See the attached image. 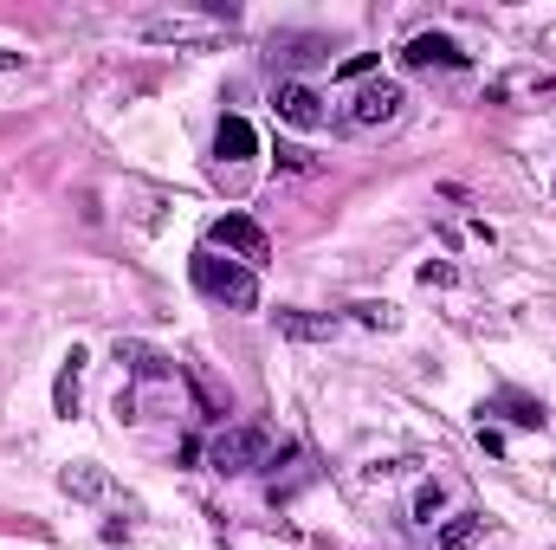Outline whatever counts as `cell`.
<instances>
[{"mask_svg":"<svg viewBox=\"0 0 556 550\" xmlns=\"http://www.w3.org/2000/svg\"><path fill=\"white\" fill-rule=\"evenodd\" d=\"M188 273H194V285H201L207 298H220V304H233V311H253V304H260V278H253V266L220 260L214 247H201V253L188 260Z\"/></svg>","mask_w":556,"mask_h":550,"instance_id":"cell-1","label":"cell"},{"mask_svg":"<svg viewBox=\"0 0 556 550\" xmlns=\"http://www.w3.org/2000/svg\"><path fill=\"white\" fill-rule=\"evenodd\" d=\"M207 460H214V473H253L273 460V434L266 427H227V434H214Z\"/></svg>","mask_w":556,"mask_h":550,"instance_id":"cell-2","label":"cell"},{"mask_svg":"<svg viewBox=\"0 0 556 550\" xmlns=\"http://www.w3.org/2000/svg\"><path fill=\"white\" fill-rule=\"evenodd\" d=\"M207 247H214V253L227 247L240 266H266V260H273V240H266V227H260V221H247V214H220V221L207 227Z\"/></svg>","mask_w":556,"mask_h":550,"instance_id":"cell-3","label":"cell"},{"mask_svg":"<svg viewBox=\"0 0 556 550\" xmlns=\"http://www.w3.org/2000/svg\"><path fill=\"white\" fill-rule=\"evenodd\" d=\"M402 104H408V98H402V85H395V78H376V85H363V91H356V104H350V124H356V130L395 124V117H402Z\"/></svg>","mask_w":556,"mask_h":550,"instance_id":"cell-4","label":"cell"},{"mask_svg":"<svg viewBox=\"0 0 556 550\" xmlns=\"http://www.w3.org/2000/svg\"><path fill=\"white\" fill-rule=\"evenodd\" d=\"M402 65H408V72H427V65H446V72H459V65H466V52H459L446 33H415V39L402 46Z\"/></svg>","mask_w":556,"mask_h":550,"instance_id":"cell-5","label":"cell"},{"mask_svg":"<svg viewBox=\"0 0 556 550\" xmlns=\"http://www.w3.org/2000/svg\"><path fill=\"white\" fill-rule=\"evenodd\" d=\"M273 104H278V117H285L291 130H317V124H324V98H317L311 85H278Z\"/></svg>","mask_w":556,"mask_h":550,"instance_id":"cell-6","label":"cell"},{"mask_svg":"<svg viewBox=\"0 0 556 550\" xmlns=\"http://www.w3.org/2000/svg\"><path fill=\"white\" fill-rule=\"evenodd\" d=\"M253 149H260V137H253L247 117H220V130H214V155H220V162H247Z\"/></svg>","mask_w":556,"mask_h":550,"instance_id":"cell-7","label":"cell"},{"mask_svg":"<svg viewBox=\"0 0 556 550\" xmlns=\"http://www.w3.org/2000/svg\"><path fill=\"white\" fill-rule=\"evenodd\" d=\"M479 532H485V518H479V512H459V518L440 525V550H472L479 545Z\"/></svg>","mask_w":556,"mask_h":550,"instance_id":"cell-8","label":"cell"},{"mask_svg":"<svg viewBox=\"0 0 556 550\" xmlns=\"http://www.w3.org/2000/svg\"><path fill=\"white\" fill-rule=\"evenodd\" d=\"M117 363H130V376H168V357H155V350H142V343H117Z\"/></svg>","mask_w":556,"mask_h":550,"instance_id":"cell-9","label":"cell"},{"mask_svg":"<svg viewBox=\"0 0 556 550\" xmlns=\"http://www.w3.org/2000/svg\"><path fill=\"white\" fill-rule=\"evenodd\" d=\"M285 337H337V317H304V311H278Z\"/></svg>","mask_w":556,"mask_h":550,"instance_id":"cell-10","label":"cell"},{"mask_svg":"<svg viewBox=\"0 0 556 550\" xmlns=\"http://www.w3.org/2000/svg\"><path fill=\"white\" fill-rule=\"evenodd\" d=\"M78 363H85V357L72 350V357H65V370H59V389H52V409H59V414L78 409Z\"/></svg>","mask_w":556,"mask_h":550,"instance_id":"cell-11","label":"cell"},{"mask_svg":"<svg viewBox=\"0 0 556 550\" xmlns=\"http://www.w3.org/2000/svg\"><path fill=\"white\" fill-rule=\"evenodd\" d=\"M505 409L518 427H544V402H525V396H505Z\"/></svg>","mask_w":556,"mask_h":550,"instance_id":"cell-12","label":"cell"},{"mask_svg":"<svg viewBox=\"0 0 556 550\" xmlns=\"http://www.w3.org/2000/svg\"><path fill=\"white\" fill-rule=\"evenodd\" d=\"M376 72V52H350L343 65H337V78H369Z\"/></svg>","mask_w":556,"mask_h":550,"instance_id":"cell-13","label":"cell"},{"mask_svg":"<svg viewBox=\"0 0 556 550\" xmlns=\"http://www.w3.org/2000/svg\"><path fill=\"white\" fill-rule=\"evenodd\" d=\"M415 512L433 525V512H440V486H420V499H415Z\"/></svg>","mask_w":556,"mask_h":550,"instance_id":"cell-14","label":"cell"}]
</instances>
